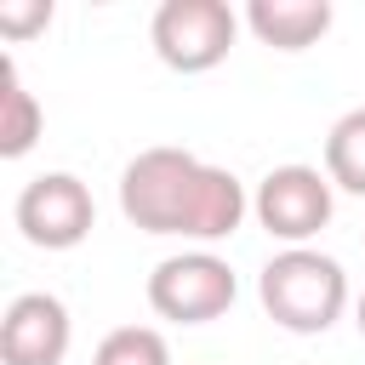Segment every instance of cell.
<instances>
[{"mask_svg":"<svg viewBox=\"0 0 365 365\" xmlns=\"http://www.w3.org/2000/svg\"><path fill=\"white\" fill-rule=\"evenodd\" d=\"M120 211L143 234L200 240L205 251L245 222L251 194L228 165H211L188 148H143L120 171Z\"/></svg>","mask_w":365,"mask_h":365,"instance_id":"1","label":"cell"},{"mask_svg":"<svg viewBox=\"0 0 365 365\" xmlns=\"http://www.w3.org/2000/svg\"><path fill=\"white\" fill-rule=\"evenodd\" d=\"M257 297H262V314L291 331V336H325L342 308H348V274L336 257L314 251V245H291V251H274L257 274Z\"/></svg>","mask_w":365,"mask_h":365,"instance_id":"2","label":"cell"},{"mask_svg":"<svg viewBox=\"0 0 365 365\" xmlns=\"http://www.w3.org/2000/svg\"><path fill=\"white\" fill-rule=\"evenodd\" d=\"M240 279L217 251H177L148 274V308L171 325H211L234 308Z\"/></svg>","mask_w":365,"mask_h":365,"instance_id":"3","label":"cell"},{"mask_svg":"<svg viewBox=\"0 0 365 365\" xmlns=\"http://www.w3.org/2000/svg\"><path fill=\"white\" fill-rule=\"evenodd\" d=\"M240 17L228 11V0H165L148 23L154 57L177 74H211L228 51H234Z\"/></svg>","mask_w":365,"mask_h":365,"instance_id":"4","label":"cell"},{"mask_svg":"<svg viewBox=\"0 0 365 365\" xmlns=\"http://www.w3.org/2000/svg\"><path fill=\"white\" fill-rule=\"evenodd\" d=\"M11 222L40 251H74L97 228V200L74 171H40V177L23 182V194L11 205Z\"/></svg>","mask_w":365,"mask_h":365,"instance_id":"5","label":"cell"},{"mask_svg":"<svg viewBox=\"0 0 365 365\" xmlns=\"http://www.w3.org/2000/svg\"><path fill=\"white\" fill-rule=\"evenodd\" d=\"M331 211H336V194H331V177L319 165H274L257 182V194H251V217L285 251L291 245H308L331 222Z\"/></svg>","mask_w":365,"mask_h":365,"instance_id":"6","label":"cell"},{"mask_svg":"<svg viewBox=\"0 0 365 365\" xmlns=\"http://www.w3.org/2000/svg\"><path fill=\"white\" fill-rule=\"evenodd\" d=\"M74 342V319L63 297L51 291H23L0 314V365H63Z\"/></svg>","mask_w":365,"mask_h":365,"instance_id":"7","label":"cell"},{"mask_svg":"<svg viewBox=\"0 0 365 365\" xmlns=\"http://www.w3.org/2000/svg\"><path fill=\"white\" fill-rule=\"evenodd\" d=\"M245 29L274 51H308L331 29V0H251Z\"/></svg>","mask_w":365,"mask_h":365,"instance_id":"8","label":"cell"},{"mask_svg":"<svg viewBox=\"0 0 365 365\" xmlns=\"http://www.w3.org/2000/svg\"><path fill=\"white\" fill-rule=\"evenodd\" d=\"M46 131V108L40 97L23 86L17 57H0V160H23Z\"/></svg>","mask_w":365,"mask_h":365,"instance_id":"9","label":"cell"},{"mask_svg":"<svg viewBox=\"0 0 365 365\" xmlns=\"http://www.w3.org/2000/svg\"><path fill=\"white\" fill-rule=\"evenodd\" d=\"M325 177L342 194L365 200V108H348L325 137Z\"/></svg>","mask_w":365,"mask_h":365,"instance_id":"10","label":"cell"},{"mask_svg":"<svg viewBox=\"0 0 365 365\" xmlns=\"http://www.w3.org/2000/svg\"><path fill=\"white\" fill-rule=\"evenodd\" d=\"M91 365H171V348L154 325H120L97 342Z\"/></svg>","mask_w":365,"mask_h":365,"instance_id":"11","label":"cell"},{"mask_svg":"<svg viewBox=\"0 0 365 365\" xmlns=\"http://www.w3.org/2000/svg\"><path fill=\"white\" fill-rule=\"evenodd\" d=\"M51 23V0H0V34L6 40H29Z\"/></svg>","mask_w":365,"mask_h":365,"instance_id":"12","label":"cell"},{"mask_svg":"<svg viewBox=\"0 0 365 365\" xmlns=\"http://www.w3.org/2000/svg\"><path fill=\"white\" fill-rule=\"evenodd\" d=\"M354 325H359V336H365V291L354 297Z\"/></svg>","mask_w":365,"mask_h":365,"instance_id":"13","label":"cell"}]
</instances>
